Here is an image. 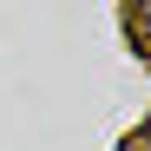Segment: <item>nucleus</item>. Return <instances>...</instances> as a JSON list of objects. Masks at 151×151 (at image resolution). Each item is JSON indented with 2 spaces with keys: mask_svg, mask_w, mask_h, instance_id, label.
Listing matches in <instances>:
<instances>
[{
  "mask_svg": "<svg viewBox=\"0 0 151 151\" xmlns=\"http://www.w3.org/2000/svg\"><path fill=\"white\" fill-rule=\"evenodd\" d=\"M138 7H145V20H151V0H138Z\"/></svg>",
  "mask_w": 151,
  "mask_h": 151,
  "instance_id": "1",
  "label": "nucleus"
}]
</instances>
